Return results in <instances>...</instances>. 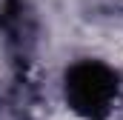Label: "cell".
Returning a JSON list of instances; mask_svg holds the SVG:
<instances>
[{
    "instance_id": "cell-1",
    "label": "cell",
    "mask_w": 123,
    "mask_h": 120,
    "mask_svg": "<svg viewBox=\"0 0 123 120\" xmlns=\"http://www.w3.org/2000/svg\"><path fill=\"white\" fill-rule=\"evenodd\" d=\"M49 120H83V117H77L74 112H60V114H52Z\"/></svg>"
}]
</instances>
